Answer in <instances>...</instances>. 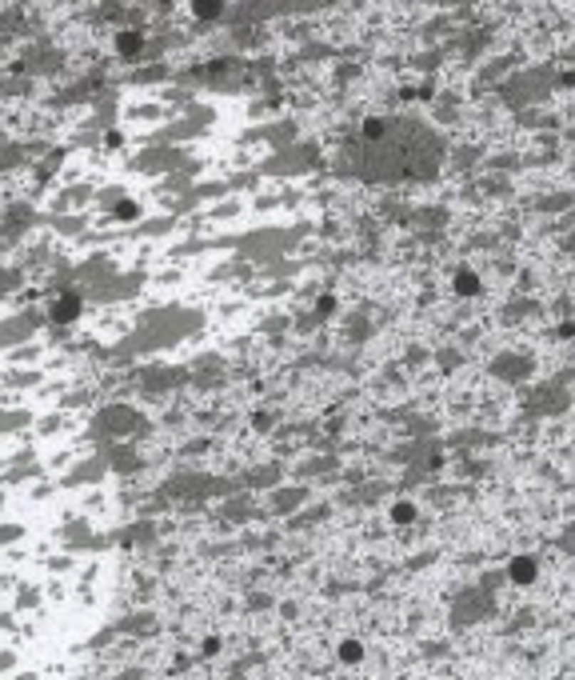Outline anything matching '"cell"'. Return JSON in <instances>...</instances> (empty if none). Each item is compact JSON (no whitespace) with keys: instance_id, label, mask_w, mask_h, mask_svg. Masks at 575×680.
I'll return each instance as SVG.
<instances>
[{"instance_id":"obj_2","label":"cell","mask_w":575,"mask_h":680,"mask_svg":"<svg viewBox=\"0 0 575 680\" xmlns=\"http://www.w3.org/2000/svg\"><path fill=\"white\" fill-rule=\"evenodd\" d=\"M196 12H200V16H216V12H220V0H196Z\"/></svg>"},{"instance_id":"obj_1","label":"cell","mask_w":575,"mask_h":680,"mask_svg":"<svg viewBox=\"0 0 575 680\" xmlns=\"http://www.w3.org/2000/svg\"><path fill=\"white\" fill-rule=\"evenodd\" d=\"M455 285L464 288V296H475V288H480V280H475L472 273H460V276H455Z\"/></svg>"}]
</instances>
